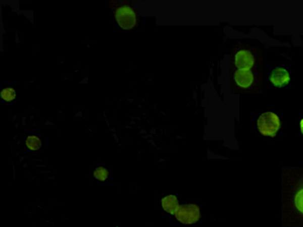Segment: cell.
<instances>
[{
  "mask_svg": "<svg viewBox=\"0 0 303 227\" xmlns=\"http://www.w3.org/2000/svg\"><path fill=\"white\" fill-rule=\"evenodd\" d=\"M282 114L273 108L256 111L252 114L251 130L261 137L272 140L282 130Z\"/></svg>",
  "mask_w": 303,
  "mask_h": 227,
  "instance_id": "cell-3",
  "label": "cell"
},
{
  "mask_svg": "<svg viewBox=\"0 0 303 227\" xmlns=\"http://www.w3.org/2000/svg\"><path fill=\"white\" fill-rule=\"evenodd\" d=\"M94 175L96 178L104 180L108 176V172L105 168L100 166L96 168Z\"/></svg>",
  "mask_w": 303,
  "mask_h": 227,
  "instance_id": "cell-11",
  "label": "cell"
},
{
  "mask_svg": "<svg viewBox=\"0 0 303 227\" xmlns=\"http://www.w3.org/2000/svg\"><path fill=\"white\" fill-rule=\"evenodd\" d=\"M263 71L229 68L230 93L232 95L259 93L263 85Z\"/></svg>",
  "mask_w": 303,
  "mask_h": 227,
  "instance_id": "cell-4",
  "label": "cell"
},
{
  "mask_svg": "<svg viewBox=\"0 0 303 227\" xmlns=\"http://www.w3.org/2000/svg\"><path fill=\"white\" fill-rule=\"evenodd\" d=\"M299 128L300 134L302 135L303 134V119L302 117H300L299 119Z\"/></svg>",
  "mask_w": 303,
  "mask_h": 227,
  "instance_id": "cell-12",
  "label": "cell"
},
{
  "mask_svg": "<svg viewBox=\"0 0 303 227\" xmlns=\"http://www.w3.org/2000/svg\"><path fill=\"white\" fill-rule=\"evenodd\" d=\"M162 203L163 207L166 211L173 213L176 210L177 202L176 199L173 196L170 195L165 197Z\"/></svg>",
  "mask_w": 303,
  "mask_h": 227,
  "instance_id": "cell-8",
  "label": "cell"
},
{
  "mask_svg": "<svg viewBox=\"0 0 303 227\" xmlns=\"http://www.w3.org/2000/svg\"><path fill=\"white\" fill-rule=\"evenodd\" d=\"M1 98L5 101L10 102L15 98V92L12 88H6L1 92Z\"/></svg>",
  "mask_w": 303,
  "mask_h": 227,
  "instance_id": "cell-10",
  "label": "cell"
},
{
  "mask_svg": "<svg viewBox=\"0 0 303 227\" xmlns=\"http://www.w3.org/2000/svg\"><path fill=\"white\" fill-rule=\"evenodd\" d=\"M26 145L31 150H37L41 146V141L37 136L31 135L27 138Z\"/></svg>",
  "mask_w": 303,
  "mask_h": 227,
  "instance_id": "cell-9",
  "label": "cell"
},
{
  "mask_svg": "<svg viewBox=\"0 0 303 227\" xmlns=\"http://www.w3.org/2000/svg\"><path fill=\"white\" fill-rule=\"evenodd\" d=\"M116 18L119 25L125 29L132 28L136 23L134 12L127 6L119 8L116 12Z\"/></svg>",
  "mask_w": 303,
  "mask_h": 227,
  "instance_id": "cell-6",
  "label": "cell"
},
{
  "mask_svg": "<svg viewBox=\"0 0 303 227\" xmlns=\"http://www.w3.org/2000/svg\"><path fill=\"white\" fill-rule=\"evenodd\" d=\"M265 80L267 86L270 88H289L291 81L290 65L280 63L267 64Z\"/></svg>",
  "mask_w": 303,
  "mask_h": 227,
  "instance_id": "cell-5",
  "label": "cell"
},
{
  "mask_svg": "<svg viewBox=\"0 0 303 227\" xmlns=\"http://www.w3.org/2000/svg\"><path fill=\"white\" fill-rule=\"evenodd\" d=\"M178 219L181 222L191 224L198 221L200 218L199 207L195 204H188L182 206L178 211Z\"/></svg>",
  "mask_w": 303,
  "mask_h": 227,
  "instance_id": "cell-7",
  "label": "cell"
},
{
  "mask_svg": "<svg viewBox=\"0 0 303 227\" xmlns=\"http://www.w3.org/2000/svg\"><path fill=\"white\" fill-rule=\"evenodd\" d=\"M282 220L285 226L302 224V171L298 167L282 169Z\"/></svg>",
  "mask_w": 303,
  "mask_h": 227,
  "instance_id": "cell-1",
  "label": "cell"
},
{
  "mask_svg": "<svg viewBox=\"0 0 303 227\" xmlns=\"http://www.w3.org/2000/svg\"><path fill=\"white\" fill-rule=\"evenodd\" d=\"M263 65L262 50L254 45L236 43L229 55L230 69L263 71Z\"/></svg>",
  "mask_w": 303,
  "mask_h": 227,
  "instance_id": "cell-2",
  "label": "cell"
}]
</instances>
